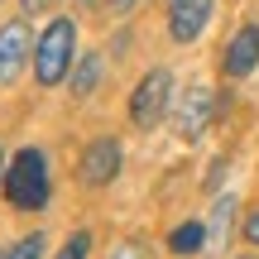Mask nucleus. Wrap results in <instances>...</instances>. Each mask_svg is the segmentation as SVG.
Returning a JSON list of instances; mask_svg holds the SVG:
<instances>
[{"label":"nucleus","instance_id":"11","mask_svg":"<svg viewBox=\"0 0 259 259\" xmlns=\"http://www.w3.org/2000/svg\"><path fill=\"white\" fill-rule=\"evenodd\" d=\"M44 250H48L44 231H29V235H19L10 250H0V259H44Z\"/></svg>","mask_w":259,"mask_h":259},{"label":"nucleus","instance_id":"16","mask_svg":"<svg viewBox=\"0 0 259 259\" xmlns=\"http://www.w3.org/2000/svg\"><path fill=\"white\" fill-rule=\"evenodd\" d=\"M19 10H24V19H29V15H48L53 0H19Z\"/></svg>","mask_w":259,"mask_h":259},{"label":"nucleus","instance_id":"17","mask_svg":"<svg viewBox=\"0 0 259 259\" xmlns=\"http://www.w3.org/2000/svg\"><path fill=\"white\" fill-rule=\"evenodd\" d=\"M135 5H139V0H111V15H130Z\"/></svg>","mask_w":259,"mask_h":259},{"label":"nucleus","instance_id":"19","mask_svg":"<svg viewBox=\"0 0 259 259\" xmlns=\"http://www.w3.org/2000/svg\"><path fill=\"white\" fill-rule=\"evenodd\" d=\"M77 5H82V10H92V5H101V0H77Z\"/></svg>","mask_w":259,"mask_h":259},{"label":"nucleus","instance_id":"9","mask_svg":"<svg viewBox=\"0 0 259 259\" xmlns=\"http://www.w3.org/2000/svg\"><path fill=\"white\" fill-rule=\"evenodd\" d=\"M206 221H183V226H173L168 231V254H178V259H187V254H202V245H206Z\"/></svg>","mask_w":259,"mask_h":259},{"label":"nucleus","instance_id":"14","mask_svg":"<svg viewBox=\"0 0 259 259\" xmlns=\"http://www.w3.org/2000/svg\"><path fill=\"white\" fill-rule=\"evenodd\" d=\"M106 259H149V254H144V250H139V245H135V240H120V245H115V250H111V254H106Z\"/></svg>","mask_w":259,"mask_h":259},{"label":"nucleus","instance_id":"7","mask_svg":"<svg viewBox=\"0 0 259 259\" xmlns=\"http://www.w3.org/2000/svg\"><path fill=\"white\" fill-rule=\"evenodd\" d=\"M211 24V0H168V38L197 44Z\"/></svg>","mask_w":259,"mask_h":259},{"label":"nucleus","instance_id":"4","mask_svg":"<svg viewBox=\"0 0 259 259\" xmlns=\"http://www.w3.org/2000/svg\"><path fill=\"white\" fill-rule=\"evenodd\" d=\"M226 101V96H221ZM221 101H216L206 87H192V92L183 96V101H173V135L183 139V144H197V139L206 135V125L216 120V111H221Z\"/></svg>","mask_w":259,"mask_h":259},{"label":"nucleus","instance_id":"1","mask_svg":"<svg viewBox=\"0 0 259 259\" xmlns=\"http://www.w3.org/2000/svg\"><path fill=\"white\" fill-rule=\"evenodd\" d=\"M77 24L72 15H53L44 24V34H38L34 44V82L38 87H63L67 77H72V63H77Z\"/></svg>","mask_w":259,"mask_h":259},{"label":"nucleus","instance_id":"8","mask_svg":"<svg viewBox=\"0 0 259 259\" xmlns=\"http://www.w3.org/2000/svg\"><path fill=\"white\" fill-rule=\"evenodd\" d=\"M254 63H259V24H240L235 38L226 44V53H221V72L231 82H240V77L254 72Z\"/></svg>","mask_w":259,"mask_h":259},{"label":"nucleus","instance_id":"12","mask_svg":"<svg viewBox=\"0 0 259 259\" xmlns=\"http://www.w3.org/2000/svg\"><path fill=\"white\" fill-rule=\"evenodd\" d=\"M87 254H92V235H87V231H77L72 240L58 250V259H87Z\"/></svg>","mask_w":259,"mask_h":259},{"label":"nucleus","instance_id":"6","mask_svg":"<svg viewBox=\"0 0 259 259\" xmlns=\"http://www.w3.org/2000/svg\"><path fill=\"white\" fill-rule=\"evenodd\" d=\"M34 44H38V38H34V29H29L24 15L0 24V87L15 82V77L24 72V63L34 58Z\"/></svg>","mask_w":259,"mask_h":259},{"label":"nucleus","instance_id":"3","mask_svg":"<svg viewBox=\"0 0 259 259\" xmlns=\"http://www.w3.org/2000/svg\"><path fill=\"white\" fill-rule=\"evenodd\" d=\"M168 111H173V77H168V67H149L139 77V87L130 92V125L149 135L163 125Z\"/></svg>","mask_w":259,"mask_h":259},{"label":"nucleus","instance_id":"5","mask_svg":"<svg viewBox=\"0 0 259 259\" xmlns=\"http://www.w3.org/2000/svg\"><path fill=\"white\" fill-rule=\"evenodd\" d=\"M77 178H82L87 187H111L115 178H120V139L115 135H96L92 144L82 149Z\"/></svg>","mask_w":259,"mask_h":259},{"label":"nucleus","instance_id":"15","mask_svg":"<svg viewBox=\"0 0 259 259\" xmlns=\"http://www.w3.org/2000/svg\"><path fill=\"white\" fill-rule=\"evenodd\" d=\"M231 211H235V197H221L216 211H211V216H216V231H226V216H231Z\"/></svg>","mask_w":259,"mask_h":259},{"label":"nucleus","instance_id":"10","mask_svg":"<svg viewBox=\"0 0 259 259\" xmlns=\"http://www.w3.org/2000/svg\"><path fill=\"white\" fill-rule=\"evenodd\" d=\"M96 82H101V53H82L72 63V77H67V92L77 96V101H87V96L96 92Z\"/></svg>","mask_w":259,"mask_h":259},{"label":"nucleus","instance_id":"20","mask_svg":"<svg viewBox=\"0 0 259 259\" xmlns=\"http://www.w3.org/2000/svg\"><path fill=\"white\" fill-rule=\"evenodd\" d=\"M240 259H254V254H240Z\"/></svg>","mask_w":259,"mask_h":259},{"label":"nucleus","instance_id":"13","mask_svg":"<svg viewBox=\"0 0 259 259\" xmlns=\"http://www.w3.org/2000/svg\"><path fill=\"white\" fill-rule=\"evenodd\" d=\"M240 235H245V245H250V250H259V206L240 221Z\"/></svg>","mask_w":259,"mask_h":259},{"label":"nucleus","instance_id":"2","mask_svg":"<svg viewBox=\"0 0 259 259\" xmlns=\"http://www.w3.org/2000/svg\"><path fill=\"white\" fill-rule=\"evenodd\" d=\"M5 197H10L15 211H44L48 206V154L38 144H24L15 158H10Z\"/></svg>","mask_w":259,"mask_h":259},{"label":"nucleus","instance_id":"18","mask_svg":"<svg viewBox=\"0 0 259 259\" xmlns=\"http://www.w3.org/2000/svg\"><path fill=\"white\" fill-rule=\"evenodd\" d=\"M5 173H10V163H5V149H0V183H5Z\"/></svg>","mask_w":259,"mask_h":259}]
</instances>
